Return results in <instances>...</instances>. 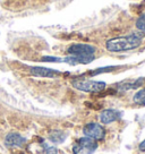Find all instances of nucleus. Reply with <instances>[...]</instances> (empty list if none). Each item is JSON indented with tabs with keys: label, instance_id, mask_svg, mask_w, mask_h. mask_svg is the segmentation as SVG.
Masks as SVG:
<instances>
[{
	"label": "nucleus",
	"instance_id": "obj_8",
	"mask_svg": "<svg viewBox=\"0 0 145 154\" xmlns=\"http://www.w3.org/2000/svg\"><path fill=\"white\" fill-rule=\"evenodd\" d=\"M120 112L115 109H106L100 113V121L102 124H111L113 121L119 119Z\"/></svg>",
	"mask_w": 145,
	"mask_h": 154
},
{
	"label": "nucleus",
	"instance_id": "obj_10",
	"mask_svg": "<svg viewBox=\"0 0 145 154\" xmlns=\"http://www.w3.org/2000/svg\"><path fill=\"white\" fill-rule=\"evenodd\" d=\"M134 102L140 103V104L145 103V87L142 88L140 91H138L135 95H134Z\"/></svg>",
	"mask_w": 145,
	"mask_h": 154
},
{
	"label": "nucleus",
	"instance_id": "obj_14",
	"mask_svg": "<svg viewBox=\"0 0 145 154\" xmlns=\"http://www.w3.org/2000/svg\"><path fill=\"white\" fill-rule=\"evenodd\" d=\"M44 154H58V149L53 146H45Z\"/></svg>",
	"mask_w": 145,
	"mask_h": 154
},
{
	"label": "nucleus",
	"instance_id": "obj_2",
	"mask_svg": "<svg viewBox=\"0 0 145 154\" xmlns=\"http://www.w3.org/2000/svg\"><path fill=\"white\" fill-rule=\"evenodd\" d=\"M140 43H142V38L138 34L133 33L125 36L110 38L109 41H106V48L110 52H122L138 48Z\"/></svg>",
	"mask_w": 145,
	"mask_h": 154
},
{
	"label": "nucleus",
	"instance_id": "obj_4",
	"mask_svg": "<svg viewBox=\"0 0 145 154\" xmlns=\"http://www.w3.org/2000/svg\"><path fill=\"white\" fill-rule=\"evenodd\" d=\"M97 149V144L95 140L90 137H83L74 144L72 153L74 154H93Z\"/></svg>",
	"mask_w": 145,
	"mask_h": 154
},
{
	"label": "nucleus",
	"instance_id": "obj_13",
	"mask_svg": "<svg viewBox=\"0 0 145 154\" xmlns=\"http://www.w3.org/2000/svg\"><path fill=\"white\" fill-rule=\"evenodd\" d=\"M115 68H116V67H106V68H101V69H97L95 72H90V75H97V74L103 72H111V70H113Z\"/></svg>",
	"mask_w": 145,
	"mask_h": 154
},
{
	"label": "nucleus",
	"instance_id": "obj_6",
	"mask_svg": "<svg viewBox=\"0 0 145 154\" xmlns=\"http://www.w3.org/2000/svg\"><path fill=\"white\" fill-rule=\"evenodd\" d=\"M25 140L23 136H20L17 133H10L6 136L5 138V144L7 147L9 149H14V147H22L25 144Z\"/></svg>",
	"mask_w": 145,
	"mask_h": 154
},
{
	"label": "nucleus",
	"instance_id": "obj_15",
	"mask_svg": "<svg viewBox=\"0 0 145 154\" xmlns=\"http://www.w3.org/2000/svg\"><path fill=\"white\" fill-rule=\"evenodd\" d=\"M42 60L43 61H50V63H60V61H63V59L56 57H44Z\"/></svg>",
	"mask_w": 145,
	"mask_h": 154
},
{
	"label": "nucleus",
	"instance_id": "obj_16",
	"mask_svg": "<svg viewBox=\"0 0 145 154\" xmlns=\"http://www.w3.org/2000/svg\"><path fill=\"white\" fill-rule=\"evenodd\" d=\"M140 151H142V152H145V140L140 144Z\"/></svg>",
	"mask_w": 145,
	"mask_h": 154
},
{
	"label": "nucleus",
	"instance_id": "obj_1",
	"mask_svg": "<svg viewBox=\"0 0 145 154\" xmlns=\"http://www.w3.org/2000/svg\"><path fill=\"white\" fill-rule=\"evenodd\" d=\"M67 52L69 53V56L67 58L63 59V61L70 63V65H76V63L86 65V63H91L94 59L95 48L91 44H72L68 48Z\"/></svg>",
	"mask_w": 145,
	"mask_h": 154
},
{
	"label": "nucleus",
	"instance_id": "obj_9",
	"mask_svg": "<svg viewBox=\"0 0 145 154\" xmlns=\"http://www.w3.org/2000/svg\"><path fill=\"white\" fill-rule=\"evenodd\" d=\"M49 138L54 144H60L66 140V134L61 130H52L49 134Z\"/></svg>",
	"mask_w": 145,
	"mask_h": 154
},
{
	"label": "nucleus",
	"instance_id": "obj_11",
	"mask_svg": "<svg viewBox=\"0 0 145 154\" xmlns=\"http://www.w3.org/2000/svg\"><path fill=\"white\" fill-rule=\"evenodd\" d=\"M143 78H140L138 81H134V82H131V83H126L125 85H124V90H131V88H136V87L140 86L142 84H143Z\"/></svg>",
	"mask_w": 145,
	"mask_h": 154
},
{
	"label": "nucleus",
	"instance_id": "obj_5",
	"mask_svg": "<svg viewBox=\"0 0 145 154\" xmlns=\"http://www.w3.org/2000/svg\"><path fill=\"white\" fill-rule=\"evenodd\" d=\"M83 133L86 137H90L92 140H102L106 135V130L101 125L91 122L85 125V127L83 128Z\"/></svg>",
	"mask_w": 145,
	"mask_h": 154
},
{
	"label": "nucleus",
	"instance_id": "obj_12",
	"mask_svg": "<svg viewBox=\"0 0 145 154\" xmlns=\"http://www.w3.org/2000/svg\"><path fill=\"white\" fill-rule=\"evenodd\" d=\"M136 27L140 31H145V14L140 15L137 22H136Z\"/></svg>",
	"mask_w": 145,
	"mask_h": 154
},
{
	"label": "nucleus",
	"instance_id": "obj_3",
	"mask_svg": "<svg viewBox=\"0 0 145 154\" xmlns=\"http://www.w3.org/2000/svg\"><path fill=\"white\" fill-rule=\"evenodd\" d=\"M72 84L78 91L86 92V93H97L106 88L104 82L91 81V79H76V81H72Z\"/></svg>",
	"mask_w": 145,
	"mask_h": 154
},
{
	"label": "nucleus",
	"instance_id": "obj_7",
	"mask_svg": "<svg viewBox=\"0 0 145 154\" xmlns=\"http://www.w3.org/2000/svg\"><path fill=\"white\" fill-rule=\"evenodd\" d=\"M29 72L36 77H48V78H53L60 75V72L54 70V69H50V68L45 67H32L29 68Z\"/></svg>",
	"mask_w": 145,
	"mask_h": 154
}]
</instances>
